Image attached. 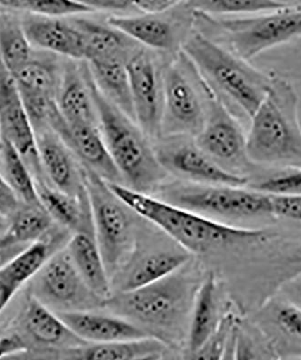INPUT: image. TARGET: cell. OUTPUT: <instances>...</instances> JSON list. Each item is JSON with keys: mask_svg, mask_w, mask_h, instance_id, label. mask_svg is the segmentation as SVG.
I'll return each instance as SVG.
<instances>
[{"mask_svg": "<svg viewBox=\"0 0 301 360\" xmlns=\"http://www.w3.org/2000/svg\"><path fill=\"white\" fill-rule=\"evenodd\" d=\"M214 96L187 56L176 54L165 69L161 137L196 136Z\"/></svg>", "mask_w": 301, "mask_h": 360, "instance_id": "cell-7", "label": "cell"}, {"mask_svg": "<svg viewBox=\"0 0 301 360\" xmlns=\"http://www.w3.org/2000/svg\"><path fill=\"white\" fill-rule=\"evenodd\" d=\"M107 184L134 213L156 225L191 254L207 253L226 248L262 245L270 242L274 236L267 230L236 226L212 219L163 199L134 191L120 183L107 182Z\"/></svg>", "mask_w": 301, "mask_h": 360, "instance_id": "cell-1", "label": "cell"}, {"mask_svg": "<svg viewBox=\"0 0 301 360\" xmlns=\"http://www.w3.org/2000/svg\"><path fill=\"white\" fill-rule=\"evenodd\" d=\"M155 150L162 168L179 178L200 185L248 186V176L230 172L210 159L193 137L159 138Z\"/></svg>", "mask_w": 301, "mask_h": 360, "instance_id": "cell-13", "label": "cell"}, {"mask_svg": "<svg viewBox=\"0 0 301 360\" xmlns=\"http://www.w3.org/2000/svg\"><path fill=\"white\" fill-rule=\"evenodd\" d=\"M195 143L214 162L236 174L242 175L254 164L246 150V134L231 109L217 96L211 101L203 129Z\"/></svg>", "mask_w": 301, "mask_h": 360, "instance_id": "cell-12", "label": "cell"}, {"mask_svg": "<svg viewBox=\"0 0 301 360\" xmlns=\"http://www.w3.org/2000/svg\"><path fill=\"white\" fill-rule=\"evenodd\" d=\"M22 22L32 44L56 56L84 60L82 34L72 20L28 14Z\"/></svg>", "mask_w": 301, "mask_h": 360, "instance_id": "cell-20", "label": "cell"}, {"mask_svg": "<svg viewBox=\"0 0 301 360\" xmlns=\"http://www.w3.org/2000/svg\"><path fill=\"white\" fill-rule=\"evenodd\" d=\"M250 120L246 150L254 165L301 168L299 96L289 80L272 77L267 96Z\"/></svg>", "mask_w": 301, "mask_h": 360, "instance_id": "cell-2", "label": "cell"}, {"mask_svg": "<svg viewBox=\"0 0 301 360\" xmlns=\"http://www.w3.org/2000/svg\"><path fill=\"white\" fill-rule=\"evenodd\" d=\"M181 51L205 83L227 105L251 118L270 89L272 77L200 31L191 32Z\"/></svg>", "mask_w": 301, "mask_h": 360, "instance_id": "cell-3", "label": "cell"}, {"mask_svg": "<svg viewBox=\"0 0 301 360\" xmlns=\"http://www.w3.org/2000/svg\"><path fill=\"white\" fill-rule=\"evenodd\" d=\"M0 134L21 154L35 180L46 179L38 155L37 134L14 76L0 60Z\"/></svg>", "mask_w": 301, "mask_h": 360, "instance_id": "cell-14", "label": "cell"}, {"mask_svg": "<svg viewBox=\"0 0 301 360\" xmlns=\"http://www.w3.org/2000/svg\"><path fill=\"white\" fill-rule=\"evenodd\" d=\"M0 6L46 17L64 18L92 12L73 0H0Z\"/></svg>", "mask_w": 301, "mask_h": 360, "instance_id": "cell-36", "label": "cell"}, {"mask_svg": "<svg viewBox=\"0 0 301 360\" xmlns=\"http://www.w3.org/2000/svg\"><path fill=\"white\" fill-rule=\"evenodd\" d=\"M8 227V218L0 214V238L5 236Z\"/></svg>", "mask_w": 301, "mask_h": 360, "instance_id": "cell-46", "label": "cell"}, {"mask_svg": "<svg viewBox=\"0 0 301 360\" xmlns=\"http://www.w3.org/2000/svg\"><path fill=\"white\" fill-rule=\"evenodd\" d=\"M181 0H132L134 11L142 14H162L174 8Z\"/></svg>", "mask_w": 301, "mask_h": 360, "instance_id": "cell-42", "label": "cell"}, {"mask_svg": "<svg viewBox=\"0 0 301 360\" xmlns=\"http://www.w3.org/2000/svg\"><path fill=\"white\" fill-rule=\"evenodd\" d=\"M18 289V287H15V285L0 271V314H1L2 311L8 307L9 302L14 297Z\"/></svg>", "mask_w": 301, "mask_h": 360, "instance_id": "cell-44", "label": "cell"}, {"mask_svg": "<svg viewBox=\"0 0 301 360\" xmlns=\"http://www.w3.org/2000/svg\"><path fill=\"white\" fill-rule=\"evenodd\" d=\"M60 68L53 56H32L25 65L12 73L22 93H33L57 98L62 79Z\"/></svg>", "mask_w": 301, "mask_h": 360, "instance_id": "cell-31", "label": "cell"}, {"mask_svg": "<svg viewBox=\"0 0 301 360\" xmlns=\"http://www.w3.org/2000/svg\"><path fill=\"white\" fill-rule=\"evenodd\" d=\"M93 82L102 95L134 121L132 94L127 63L120 60L87 63ZM136 122V121H134Z\"/></svg>", "mask_w": 301, "mask_h": 360, "instance_id": "cell-30", "label": "cell"}, {"mask_svg": "<svg viewBox=\"0 0 301 360\" xmlns=\"http://www.w3.org/2000/svg\"><path fill=\"white\" fill-rule=\"evenodd\" d=\"M84 183L96 240L111 276L128 262L136 245L133 210L91 170L84 169Z\"/></svg>", "mask_w": 301, "mask_h": 360, "instance_id": "cell-8", "label": "cell"}, {"mask_svg": "<svg viewBox=\"0 0 301 360\" xmlns=\"http://www.w3.org/2000/svg\"><path fill=\"white\" fill-rule=\"evenodd\" d=\"M38 155L47 181L59 191L72 195L86 192L84 169L62 138L52 129L37 131Z\"/></svg>", "mask_w": 301, "mask_h": 360, "instance_id": "cell-18", "label": "cell"}, {"mask_svg": "<svg viewBox=\"0 0 301 360\" xmlns=\"http://www.w3.org/2000/svg\"><path fill=\"white\" fill-rule=\"evenodd\" d=\"M57 105L69 124L98 125L99 119L89 86L87 63L82 66L68 59L63 66Z\"/></svg>", "mask_w": 301, "mask_h": 360, "instance_id": "cell-21", "label": "cell"}, {"mask_svg": "<svg viewBox=\"0 0 301 360\" xmlns=\"http://www.w3.org/2000/svg\"><path fill=\"white\" fill-rule=\"evenodd\" d=\"M27 246V244L9 242L5 236L0 238V270L6 268Z\"/></svg>", "mask_w": 301, "mask_h": 360, "instance_id": "cell-43", "label": "cell"}, {"mask_svg": "<svg viewBox=\"0 0 301 360\" xmlns=\"http://www.w3.org/2000/svg\"><path fill=\"white\" fill-rule=\"evenodd\" d=\"M191 254L184 249L146 254L128 265L118 281V292L134 290L162 281L184 268Z\"/></svg>", "mask_w": 301, "mask_h": 360, "instance_id": "cell-26", "label": "cell"}, {"mask_svg": "<svg viewBox=\"0 0 301 360\" xmlns=\"http://www.w3.org/2000/svg\"><path fill=\"white\" fill-rule=\"evenodd\" d=\"M94 11L120 12L134 11L132 0H73Z\"/></svg>", "mask_w": 301, "mask_h": 360, "instance_id": "cell-40", "label": "cell"}, {"mask_svg": "<svg viewBox=\"0 0 301 360\" xmlns=\"http://www.w3.org/2000/svg\"><path fill=\"white\" fill-rule=\"evenodd\" d=\"M1 134H0V146H1Z\"/></svg>", "mask_w": 301, "mask_h": 360, "instance_id": "cell-48", "label": "cell"}, {"mask_svg": "<svg viewBox=\"0 0 301 360\" xmlns=\"http://www.w3.org/2000/svg\"><path fill=\"white\" fill-rule=\"evenodd\" d=\"M160 53L141 47L127 64L134 121L150 139L161 137L165 69Z\"/></svg>", "mask_w": 301, "mask_h": 360, "instance_id": "cell-11", "label": "cell"}, {"mask_svg": "<svg viewBox=\"0 0 301 360\" xmlns=\"http://www.w3.org/2000/svg\"><path fill=\"white\" fill-rule=\"evenodd\" d=\"M271 217L301 221V195H269Z\"/></svg>", "mask_w": 301, "mask_h": 360, "instance_id": "cell-38", "label": "cell"}, {"mask_svg": "<svg viewBox=\"0 0 301 360\" xmlns=\"http://www.w3.org/2000/svg\"><path fill=\"white\" fill-rule=\"evenodd\" d=\"M0 163L2 176L19 200L28 205H41L38 197L37 182L30 169L17 149L4 139L1 140L0 146Z\"/></svg>", "mask_w": 301, "mask_h": 360, "instance_id": "cell-34", "label": "cell"}, {"mask_svg": "<svg viewBox=\"0 0 301 360\" xmlns=\"http://www.w3.org/2000/svg\"><path fill=\"white\" fill-rule=\"evenodd\" d=\"M181 269L146 287L112 295L103 308L132 321L149 334V330L158 332L160 339L161 334L172 335L180 332L191 315L198 288Z\"/></svg>", "mask_w": 301, "mask_h": 360, "instance_id": "cell-5", "label": "cell"}, {"mask_svg": "<svg viewBox=\"0 0 301 360\" xmlns=\"http://www.w3.org/2000/svg\"><path fill=\"white\" fill-rule=\"evenodd\" d=\"M18 195L6 182L4 176L0 174V214L9 217L20 205Z\"/></svg>", "mask_w": 301, "mask_h": 360, "instance_id": "cell-41", "label": "cell"}, {"mask_svg": "<svg viewBox=\"0 0 301 360\" xmlns=\"http://www.w3.org/2000/svg\"><path fill=\"white\" fill-rule=\"evenodd\" d=\"M193 12L212 15L255 14L276 11L290 5L281 0H185Z\"/></svg>", "mask_w": 301, "mask_h": 360, "instance_id": "cell-35", "label": "cell"}, {"mask_svg": "<svg viewBox=\"0 0 301 360\" xmlns=\"http://www.w3.org/2000/svg\"><path fill=\"white\" fill-rule=\"evenodd\" d=\"M267 195H301V168H283L252 186Z\"/></svg>", "mask_w": 301, "mask_h": 360, "instance_id": "cell-37", "label": "cell"}, {"mask_svg": "<svg viewBox=\"0 0 301 360\" xmlns=\"http://www.w3.org/2000/svg\"><path fill=\"white\" fill-rule=\"evenodd\" d=\"M167 344L155 336L107 343H86L62 350L64 359L87 360H140L162 359Z\"/></svg>", "mask_w": 301, "mask_h": 360, "instance_id": "cell-24", "label": "cell"}, {"mask_svg": "<svg viewBox=\"0 0 301 360\" xmlns=\"http://www.w3.org/2000/svg\"><path fill=\"white\" fill-rule=\"evenodd\" d=\"M88 78L97 107L99 128L124 186L147 194L162 184L168 172L157 159L150 138L136 122L115 107L99 91L89 67Z\"/></svg>", "mask_w": 301, "mask_h": 360, "instance_id": "cell-4", "label": "cell"}, {"mask_svg": "<svg viewBox=\"0 0 301 360\" xmlns=\"http://www.w3.org/2000/svg\"><path fill=\"white\" fill-rule=\"evenodd\" d=\"M72 22L81 32L87 63L120 60L127 63L142 47L108 22L102 24L83 18H73Z\"/></svg>", "mask_w": 301, "mask_h": 360, "instance_id": "cell-22", "label": "cell"}, {"mask_svg": "<svg viewBox=\"0 0 301 360\" xmlns=\"http://www.w3.org/2000/svg\"><path fill=\"white\" fill-rule=\"evenodd\" d=\"M163 14V13H162ZM162 14L114 15L108 19L113 27L136 41L141 46L160 53H180L191 32L184 30L181 22L169 20Z\"/></svg>", "mask_w": 301, "mask_h": 360, "instance_id": "cell-17", "label": "cell"}, {"mask_svg": "<svg viewBox=\"0 0 301 360\" xmlns=\"http://www.w3.org/2000/svg\"><path fill=\"white\" fill-rule=\"evenodd\" d=\"M54 229L53 225L46 236L25 247L6 268L0 270L15 287L20 288L30 281L54 254L66 247L70 231L65 228L58 231Z\"/></svg>", "mask_w": 301, "mask_h": 360, "instance_id": "cell-29", "label": "cell"}, {"mask_svg": "<svg viewBox=\"0 0 301 360\" xmlns=\"http://www.w3.org/2000/svg\"><path fill=\"white\" fill-rule=\"evenodd\" d=\"M245 186L190 182L168 188L162 199L225 223L271 217L269 195Z\"/></svg>", "mask_w": 301, "mask_h": 360, "instance_id": "cell-9", "label": "cell"}, {"mask_svg": "<svg viewBox=\"0 0 301 360\" xmlns=\"http://www.w3.org/2000/svg\"><path fill=\"white\" fill-rule=\"evenodd\" d=\"M53 130L62 138L84 169L91 170L105 181L123 184L98 125L69 124L62 117Z\"/></svg>", "mask_w": 301, "mask_h": 360, "instance_id": "cell-15", "label": "cell"}, {"mask_svg": "<svg viewBox=\"0 0 301 360\" xmlns=\"http://www.w3.org/2000/svg\"><path fill=\"white\" fill-rule=\"evenodd\" d=\"M28 292L54 311L95 310L105 303L86 284L66 247L31 279Z\"/></svg>", "mask_w": 301, "mask_h": 360, "instance_id": "cell-10", "label": "cell"}, {"mask_svg": "<svg viewBox=\"0 0 301 360\" xmlns=\"http://www.w3.org/2000/svg\"><path fill=\"white\" fill-rule=\"evenodd\" d=\"M67 327L83 342L107 343L152 336L132 321L112 314L93 310L56 311Z\"/></svg>", "mask_w": 301, "mask_h": 360, "instance_id": "cell-19", "label": "cell"}, {"mask_svg": "<svg viewBox=\"0 0 301 360\" xmlns=\"http://www.w3.org/2000/svg\"><path fill=\"white\" fill-rule=\"evenodd\" d=\"M21 332L28 347L34 345L43 352H60L86 344L67 327L56 311L30 295L21 316Z\"/></svg>", "mask_w": 301, "mask_h": 360, "instance_id": "cell-16", "label": "cell"}, {"mask_svg": "<svg viewBox=\"0 0 301 360\" xmlns=\"http://www.w3.org/2000/svg\"><path fill=\"white\" fill-rule=\"evenodd\" d=\"M30 352V347L18 332H0V359Z\"/></svg>", "mask_w": 301, "mask_h": 360, "instance_id": "cell-39", "label": "cell"}, {"mask_svg": "<svg viewBox=\"0 0 301 360\" xmlns=\"http://www.w3.org/2000/svg\"><path fill=\"white\" fill-rule=\"evenodd\" d=\"M259 328L278 356V349L301 353V309L290 301H275L261 311ZM280 350V349H278Z\"/></svg>", "mask_w": 301, "mask_h": 360, "instance_id": "cell-27", "label": "cell"}, {"mask_svg": "<svg viewBox=\"0 0 301 360\" xmlns=\"http://www.w3.org/2000/svg\"><path fill=\"white\" fill-rule=\"evenodd\" d=\"M285 3V4L290 6H301V0H281Z\"/></svg>", "mask_w": 301, "mask_h": 360, "instance_id": "cell-47", "label": "cell"}, {"mask_svg": "<svg viewBox=\"0 0 301 360\" xmlns=\"http://www.w3.org/2000/svg\"><path fill=\"white\" fill-rule=\"evenodd\" d=\"M219 289L217 279L211 273L198 285L192 304L187 343L191 355L206 344L220 323Z\"/></svg>", "mask_w": 301, "mask_h": 360, "instance_id": "cell-28", "label": "cell"}, {"mask_svg": "<svg viewBox=\"0 0 301 360\" xmlns=\"http://www.w3.org/2000/svg\"><path fill=\"white\" fill-rule=\"evenodd\" d=\"M288 300L301 309V285H297L295 288L290 289Z\"/></svg>", "mask_w": 301, "mask_h": 360, "instance_id": "cell-45", "label": "cell"}, {"mask_svg": "<svg viewBox=\"0 0 301 360\" xmlns=\"http://www.w3.org/2000/svg\"><path fill=\"white\" fill-rule=\"evenodd\" d=\"M66 249L89 288L103 300L110 298L112 295L110 275L94 231L72 233Z\"/></svg>", "mask_w": 301, "mask_h": 360, "instance_id": "cell-25", "label": "cell"}, {"mask_svg": "<svg viewBox=\"0 0 301 360\" xmlns=\"http://www.w3.org/2000/svg\"><path fill=\"white\" fill-rule=\"evenodd\" d=\"M198 31L250 60L265 51L301 37V6H288L249 18H217L193 12Z\"/></svg>", "mask_w": 301, "mask_h": 360, "instance_id": "cell-6", "label": "cell"}, {"mask_svg": "<svg viewBox=\"0 0 301 360\" xmlns=\"http://www.w3.org/2000/svg\"><path fill=\"white\" fill-rule=\"evenodd\" d=\"M54 224L43 205L21 202L17 210L8 217L5 237L9 242L28 245L46 236Z\"/></svg>", "mask_w": 301, "mask_h": 360, "instance_id": "cell-33", "label": "cell"}, {"mask_svg": "<svg viewBox=\"0 0 301 360\" xmlns=\"http://www.w3.org/2000/svg\"><path fill=\"white\" fill-rule=\"evenodd\" d=\"M31 41L22 19L9 12H0V60L11 73L33 56Z\"/></svg>", "mask_w": 301, "mask_h": 360, "instance_id": "cell-32", "label": "cell"}, {"mask_svg": "<svg viewBox=\"0 0 301 360\" xmlns=\"http://www.w3.org/2000/svg\"><path fill=\"white\" fill-rule=\"evenodd\" d=\"M35 182L41 204L54 223L72 233L94 231L87 191L82 195H72L54 188L47 180Z\"/></svg>", "mask_w": 301, "mask_h": 360, "instance_id": "cell-23", "label": "cell"}]
</instances>
